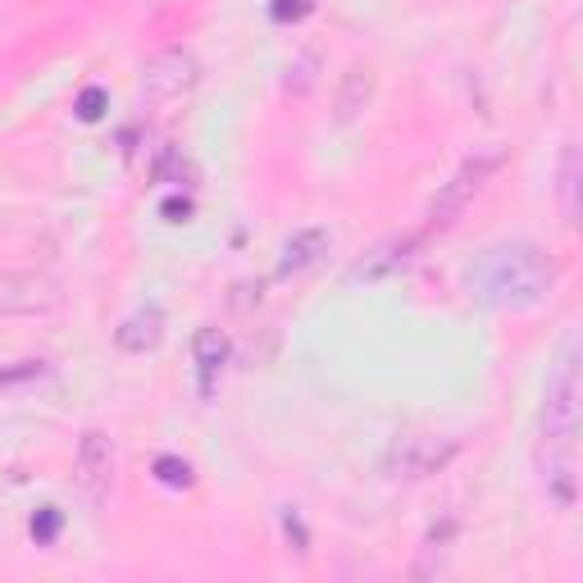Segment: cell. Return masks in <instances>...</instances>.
<instances>
[{
	"mask_svg": "<svg viewBox=\"0 0 583 583\" xmlns=\"http://www.w3.org/2000/svg\"><path fill=\"white\" fill-rule=\"evenodd\" d=\"M315 87V56H301L288 64V92H311Z\"/></svg>",
	"mask_w": 583,
	"mask_h": 583,
	"instance_id": "obj_16",
	"label": "cell"
},
{
	"mask_svg": "<svg viewBox=\"0 0 583 583\" xmlns=\"http://www.w3.org/2000/svg\"><path fill=\"white\" fill-rule=\"evenodd\" d=\"M192 351H196V378H201V397H210V392H215V378H219V369L228 365V338L219 333V328H201V333H196V342H192Z\"/></svg>",
	"mask_w": 583,
	"mask_h": 583,
	"instance_id": "obj_11",
	"label": "cell"
},
{
	"mask_svg": "<svg viewBox=\"0 0 583 583\" xmlns=\"http://www.w3.org/2000/svg\"><path fill=\"white\" fill-rule=\"evenodd\" d=\"M501 160H506L501 150H478V156H470V160L438 187V196L428 201V223H434V228H451L456 219H461V210L474 201V192L501 169Z\"/></svg>",
	"mask_w": 583,
	"mask_h": 583,
	"instance_id": "obj_4",
	"label": "cell"
},
{
	"mask_svg": "<svg viewBox=\"0 0 583 583\" xmlns=\"http://www.w3.org/2000/svg\"><path fill=\"white\" fill-rule=\"evenodd\" d=\"M156 183H196V165L183 156V150H165L156 160Z\"/></svg>",
	"mask_w": 583,
	"mask_h": 583,
	"instance_id": "obj_14",
	"label": "cell"
},
{
	"mask_svg": "<svg viewBox=\"0 0 583 583\" xmlns=\"http://www.w3.org/2000/svg\"><path fill=\"white\" fill-rule=\"evenodd\" d=\"M73 484H78L92 501H106L110 497V484H114V442L92 428L78 442V465H73Z\"/></svg>",
	"mask_w": 583,
	"mask_h": 583,
	"instance_id": "obj_7",
	"label": "cell"
},
{
	"mask_svg": "<svg viewBox=\"0 0 583 583\" xmlns=\"http://www.w3.org/2000/svg\"><path fill=\"white\" fill-rule=\"evenodd\" d=\"M579 442V347L570 342L543 397V461H574Z\"/></svg>",
	"mask_w": 583,
	"mask_h": 583,
	"instance_id": "obj_2",
	"label": "cell"
},
{
	"mask_svg": "<svg viewBox=\"0 0 583 583\" xmlns=\"http://www.w3.org/2000/svg\"><path fill=\"white\" fill-rule=\"evenodd\" d=\"M556 196H561V219H566V228H574V223H579V146H574V142L561 150Z\"/></svg>",
	"mask_w": 583,
	"mask_h": 583,
	"instance_id": "obj_13",
	"label": "cell"
},
{
	"mask_svg": "<svg viewBox=\"0 0 583 583\" xmlns=\"http://www.w3.org/2000/svg\"><path fill=\"white\" fill-rule=\"evenodd\" d=\"M160 338H165V315L156 306H142L137 315H129L114 328V347L129 351V356H146V351H156Z\"/></svg>",
	"mask_w": 583,
	"mask_h": 583,
	"instance_id": "obj_9",
	"label": "cell"
},
{
	"mask_svg": "<svg viewBox=\"0 0 583 583\" xmlns=\"http://www.w3.org/2000/svg\"><path fill=\"white\" fill-rule=\"evenodd\" d=\"M461 442L456 438H438V434H405L384 451V474L392 484H424L438 470H447L456 461Z\"/></svg>",
	"mask_w": 583,
	"mask_h": 583,
	"instance_id": "obj_3",
	"label": "cell"
},
{
	"mask_svg": "<svg viewBox=\"0 0 583 583\" xmlns=\"http://www.w3.org/2000/svg\"><path fill=\"white\" fill-rule=\"evenodd\" d=\"M100 106H106V96H100L96 87H87L83 100H78V114H83V119H100Z\"/></svg>",
	"mask_w": 583,
	"mask_h": 583,
	"instance_id": "obj_19",
	"label": "cell"
},
{
	"mask_svg": "<svg viewBox=\"0 0 583 583\" xmlns=\"http://www.w3.org/2000/svg\"><path fill=\"white\" fill-rule=\"evenodd\" d=\"M60 524H64V520H60V511H56V506H46V511L33 520V538H37V543H56Z\"/></svg>",
	"mask_w": 583,
	"mask_h": 583,
	"instance_id": "obj_17",
	"label": "cell"
},
{
	"mask_svg": "<svg viewBox=\"0 0 583 583\" xmlns=\"http://www.w3.org/2000/svg\"><path fill=\"white\" fill-rule=\"evenodd\" d=\"M201 83V64L192 50L183 46H165V50H150L146 64H142V92L150 100H179Z\"/></svg>",
	"mask_w": 583,
	"mask_h": 583,
	"instance_id": "obj_5",
	"label": "cell"
},
{
	"mask_svg": "<svg viewBox=\"0 0 583 583\" xmlns=\"http://www.w3.org/2000/svg\"><path fill=\"white\" fill-rule=\"evenodd\" d=\"M369 96H374V78H369V69H347V78H342V87H338V100H333V114H338V123H356L361 119V110L369 106Z\"/></svg>",
	"mask_w": 583,
	"mask_h": 583,
	"instance_id": "obj_12",
	"label": "cell"
},
{
	"mask_svg": "<svg viewBox=\"0 0 583 583\" xmlns=\"http://www.w3.org/2000/svg\"><path fill=\"white\" fill-rule=\"evenodd\" d=\"M415 251H420V238H388V242H378L369 256L351 269V283H384V278L401 274L405 265L415 260Z\"/></svg>",
	"mask_w": 583,
	"mask_h": 583,
	"instance_id": "obj_8",
	"label": "cell"
},
{
	"mask_svg": "<svg viewBox=\"0 0 583 583\" xmlns=\"http://www.w3.org/2000/svg\"><path fill=\"white\" fill-rule=\"evenodd\" d=\"M465 283H470V296L493 311H529L551 292L556 265L534 242H506V246H488L470 265Z\"/></svg>",
	"mask_w": 583,
	"mask_h": 583,
	"instance_id": "obj_1",
	"label": "cell"
},
{
	"mask_svg": "<svg viewBox=\"0 0 583 583\" xmlns=\"http://www.w3.org/2000/svg\"><path fill=\"white\" fill-rule=\"evenodd\" d=\"M165 215H169L173 223H183V219L192 215V201H165Z\"/></svg>",
	"mask_w": 583,
	"mask_h": 583,
	"instance_id": "obj_21",
	"label": "cell"
},
{
	"mask_svg": "<svg viewBox=\"0 0 583 583\" xmlns=\"http://www.w3.org/2000/svg\"><path fill=\"white\" fill-rule=\"evenodd\" d=\"M328 246H333V238H328V228H301V233H292L283 242V260H278V278H292L301 269H311L328 256Z\"/></svg>",
	"mask_w": 583,
	"mask_h": 583,
	"instance_id": "obj_10",
	"label": "cell"
},
{
	"mask_svg": "<svg viewBox=\"0 0 583 583\" xmlns=\"http://www.w3.org/2000/svg\"><path fill=\"white\" fill-rule=\"evenodd\" d=\"M156 474H160V484H169V488H187L192 484V465L179 461V456H160Z\"/></svg>",
	"mask_w": 583,
	"mask_h": 583,
	"instance_id": "obj_15",
	"label": "cell"
},
{
	"mask_svg": "<svg viewBox=\"0 0 583 583\" xmlns=\"http://www.w3.org/2000/svg\"><path fill=\"white\" fill-rule=\"evenodd\" d=\"M315 10V0H274V19L278 23H296Z\"/></svg>",
	"mask_w": 583,
	"mask_h": 583,
	"instance_id": "obj_18",
	"label": "cell"
},
{
	"mask_svg": "<svg viewBox=\"0 0 583 583\" xmlns=\"http://www.w3.org/2000/svg\"><path fill=\"white\" fill-rule=\"evenodd\" d=\"M60 306V288L50 274L10 269L0 274V315H46Z\"/></svg>",
	"mask_w": 583,
	"mask_h": 583,
	"instance_id": "obj_6",
	"label": "cell"
},
{
	"mask_svg": "<svg viewBox=\"0 0 583 583\" xmlns=\"http://www.w3.org/2000/svg\"><path fill=\"white\" fill-rule=\"evenodd\" d=\"M283 524H288V538L296 534V556H306V529H301L296 511H288V515H283Z\"/></svg>",
	"mask_w": 583,
	"mask_h": 583,
	"instance_id": "obj_20",
	"label": "cell"
}]
</instances>
